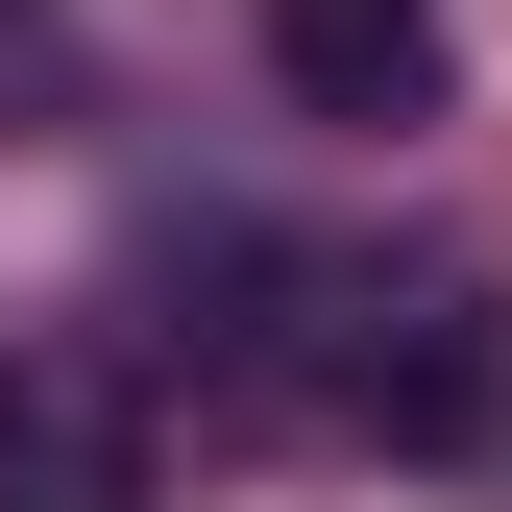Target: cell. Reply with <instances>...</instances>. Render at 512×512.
<instances>
[{
  "label": "cell",
  "mask_w": 512,
  "mask_h": 512,
  "mask_svg": "<svg viewBox=\"0 0 512 512\" xmlns=\"http://www.w3.org/2000/svg\"><path fill=\"white\" fill-rule=\"evenodd\" d=\"M293 391L366 439V464H488V415H512V317H488V269H317L293 293Z\"/></svg>",
  "instance_id": "cell-1"
},
{
  "label": "cell",
  "mask_w": 512,
  "mask_h": 512,
  "mask_svg": "<svg viewBox=\"0 0 512 512\" xmlns=\"http://www.w3.org/2000/svg\"><path fill=\"white\" fill-rule=\"evenodd\" d=\"M0 512H171V415L122 342H0Z\"/></svg>",
  "instance_id": "cell-2"
},
{
  "label": "cell",
  "mask_w": 512,
  "mask_h": 512,
  "mask_svg": "<svg viewBox=\"0 0 512 512\" xmlns=\"http://www.w3.org/2000/svg\"><path fill=\"white\" fill-rule=\"evenodd\" d=\"M244 25H269V74H293V122H366V147L464 98V25H439V0H244Z\"/></svg>",
  "instance_id": "cell-3"
}]
</instances>
